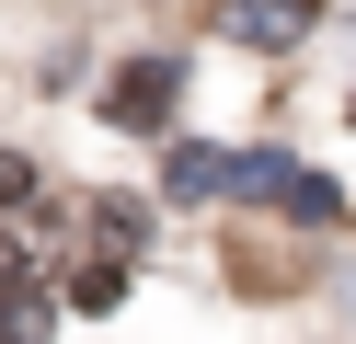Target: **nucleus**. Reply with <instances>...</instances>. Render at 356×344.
<instances>
[{"instance_id":"obj_4","label":"nucleus","mask_w":356,"mask_h":344,"mask_svg":"<svg viewBox=\"0 0 356 344\" xmlns=\"http://www.w3.org/2000/svg\"><path fill=\"white\" fill-rule=\"evenodd\" d=\"M35 195H47V183H35V161H24V149H0V218H24Z\"/></svg>"},{"instance_id":"obj_1","label":"nucleus","mask_w":356,"mask_h":344,"mask_svg":"<svg viewBox=\"0 0 356 344\" xmlns=\"http://www.w3.org/2000/svg\"><path fill=\"white\" fill-rule=\"evenodd\" d=\"M218 35H241V46H299L310 35V0H218Z\"/></svg>"},{"instance_id":"obj_3","label":"nucleus","mask_w":356,"mask_h":344,"mask_svg":"<svg viewBox=\"0 0 356 344\" xmlns=\"http://www.w3.org/2000/svg\"><path fill=\"white\" fill-rule=\"evenodd\" d=\"M230 183V149H172V195H218Z\"/></svg>"},{"instance_id":"obj_2","label":"nucleus","mask_w":356,"mask_h":344,"mask_svg":"<svg viewBox=\"0 0 356 344\" xmlns=\"http://www.w3.org/2000/svg\"><path fill=\"white\" fill-rule=\"evenodd\" d=\"M104 115H115V126H161V115H172V58L115 69V81H104Z\"/></svg>"}]
</instances>
